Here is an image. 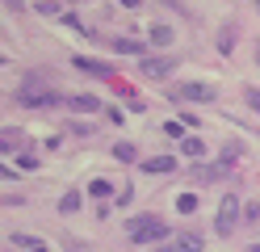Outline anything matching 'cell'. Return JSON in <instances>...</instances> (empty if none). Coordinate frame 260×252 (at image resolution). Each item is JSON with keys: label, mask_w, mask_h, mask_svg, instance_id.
<instances>
[{"label": "cell", "mask_w": 260, "mask_h": 252, "mask_svg": "<svg viewBox=\"0 0 260 252\" xmlns=\"http://www.w3.org/2000/svg\"><path fill=\"white\" fill-rule=\"evenodd\" d=\"M256 63H260V55H256Z\"/></svg>", "instance_id": "cell-31"}, {"label": "cell", "mask_w": 260, "mask_h": 252, "mask_svg": "<svg viewBox=\"0 0 260 252\" xmlns=\"http://www.w3.org/2000/svg\"><path fill=\"white\" fill-rule=\"evenodd\" d=\"M235 38H239V30L226 21V25L218 30V50H222V55H231V50H235Z\"/></svg>", "instance_id": "cell-12"}, {"label": "cell", "mask_w": 260, "mask_h": 252, "mask_svg": "<svg viewBox=\"0 0 260 252\" xmlns=\"http://www.w3.org/2000/svg\"><path fill=\"white\" fill-rule=\"evenodd\" d=\"M256 218H260V206H256V202H252V206H243V223H256Z\"/></svg>", "instance_id": "cell-26"}, {"label": "cell", "mask_w": 260, "mask_h": 252, "mask_svg": "<svg viewBox=\"0 0 260 252\" xmlns=\"http://www.w3.org/2000/svg\"><path fill=\"white\" fill-rule=\"evenodd\" d=\"M122 5H126V9H139V0H122Z\"/></svg>", "instance_id": "cell-29"}, {"label": "cell", "mask_w": 260, "mask_h": 252, "mask_svg": "<svg viewBox=\"0 0 260 252\" xmlns=\"http://www.w3.org/2000/svg\"><path fill=\"white\" fill-rule=\"evenodd\" d=\"M34 9H38L42 17H55V13H59V0H34Z\"/></svg>", "instance_id": "cell-22"}, {"label": "cell", "mask_w": 260, "mask_h": 252, "mask_svg": "<svg viewBox=\"0 0 260 252\" xmlns=\"http://www.w3.org/2000/svg\"><path fill=\"white\" fill-rule=\"evenodd\" d=\"M252 252H260V244H252Z\"/></svg>", "instance_id": "cell-30"}, {"label": "cell", "mask_w": 260, "mask_h": 252, "mask_svg": "<svg viewBox=\"0 0 260 252\" xmlns=\"http://www.w3.org/2000/svg\"><path fill=\"white\" fill-rule=\"evenodd\" d=\"M109 46L118 50V55H139V59H143V42H139V38H113Z\"/></svg>", "instance_id": "cell-13"}, {"label": "cell", "mask_w": 260, "mask_h": 252, "mask_svg": "<svg viewBox=\"0 0 260 252\" xmlns=\"http://www.w3.org/2000/svg\"><path fill=\"white\" fill-rule=\"evenodd\" d=\"M176 210L193 214V210H198V198H193V193H181V198H176Z\"/></svg>", "instance_id": "cell-20"}, {"label": "cell", "mask_w": 260, "mask_h": 252, "mask_svg": "<svg viewBox=\"0 0 260 252\" xmlns=\"http://www.w3.org/2000/svg\"><path fill=\"white\" fill-rule=\"evenodd\" d=\"M17 164L25 168V173H29V168H38V160H34V156H29V151H25V156H17Z\"/></svg>", "instance_id": "cell-27"}, {"label": "cell", "mask_w": 260, "mask_h": 252, "mask_svg": "<svg viewBox=\"0 0 260 252\" xmlns=\"http://www.w3.org/2000/svg\"><path fill=\"white\" fill-rule=\"evenodd\" d=\"M0 147H5V156H9V151H17V147H21V130H17V126H5V134H0Z\"/></svg>", "instance_id": "cell-15"}, {"label": "cell", "mask_w": 260, "mask_h": 252, "mask_svg": "<svg viewBox=\"0 0 260 252\" xmlns=\"http://www.w3.org/2000/svg\"><path fill=\"white\" fill-rule=\"evenodd\" d=\"M63 101H68V109L76 114H92V109H101V101H96V97H88V93H76V97H63Z\"/></svg>", "instance_id": "cell-8"}, {"label": "cell", "mask_w": 260, "mask_h": 252, "mask_svg": "<svg viewBox=\"0 0 260 252\" xmlns=\"http://www.w3.org/2000/svg\"><path fill=\"white\" fill-rule=\"evenodd\" d=\"M256 5H260V0H256Z\"/></svg>", "instance_id": "cell-33"}, {"label": "cell", "mask_w": 260, "mask_h": 252, "mask_svg": "<svg viewBox=\"0 0 260 252\" xmlns=\"http://www.w3.org/2000/svg\"><path fill=\"white\" fill-rule=\"evenodd\" d=\"M76 5H80V0H76Z\"/></svg>", "instance_id": "cell-32"}, {"label": "cell", "mask_w": 260, "mask_h": 252, "mask_svg": "<svg viewBox=\"0 0 260 252\" xmlns=\"http://www.w3.org/2000/svg\"><path fill=\"white\" fill-rule=\"evenodd\" d=\"M88 193H92V198H109V181H105V177H96V181L88 185Z\"/></svg>", "instance_id": "cell-21"}, {"label": "cell", "mask_w": 260, "mask_h": 252, "mask_svg": "<svg viewBox=\"0 0 260 252\" xmlns=\"http://www.w3.org/2000/svg\"><path fill=\"white\" fill-rule=\"evenodd\" d=\"M243 97H248V105L260 114V89H243Z\"/></svg>", "instance_id": "cell-24"}, {"label": "cell", "mask_w": 260, "mask_h": 252, "mask_svg": "<svg viewBox=\"0 0 260 252\" xmlns=\"http://www.w3.org/2000/svg\"><path fill=\"white\" fill-rule=\"evenodd\" d=\"M25 5V0H5V9H21Z\"/></svg>", "instance_id": "cell-28"}, {"label": "cell", "mask_w": 260, "mask_h": 252, "mask_svg": "<svg viewBox=\"0 0 260 252\" xmlns=\"http://www.w3.org/2000/svg\"><path fill=\"white\" fill-rule=\"evenodd\" d=\"M181 156L185 160H202L206 156V143L198 139V134H185V139H181Z\"/></svg>", "instance_id": "cell-9"}, {"label": "cell", "mask_w": 260, "mask_h": 252, "mask_svg": "<svg viewBox=\"0 0 260 252\" xmlns=\"http://www.w3.org/2000/svg\"><path fill=\"white\" fill-rule=\"evenodd\" d=\"M222 173H226L222 164H210V168H206V164H198V168H193V177H198V181H214V177H222Z\"/></svg>", "instance_id": "cell-17"}, {"label": "cell", "mask_w": 260, "mask_h": 252, "mask_svg": "<svg viewBox=\"0 0 260 252\" xmlns=\"http://www.w3.org/2000/svg\"><path fill=\"white\" fill-rule=\"evenodd\" d=\"M147 38H151L155 46H172V38H176V30H172V25H151V34H147Z\"/></svg>", "instance_id": "cell-14"}, {"label": "cell", "mask_w": 260, "mask_h": 252, "mask_svg": "<svg viewBox=\"0 0 260 252\" xmlns=\"http://www.w3.org/2000/svg\"><path fill=\"white\" fill-rule=\"evenodd\" d=\"M80 72H88V76H101V80H113V63H96V59H88V55H76L72 59Z\"/></svg>", "instance_id": "cell-7"}, {"label": "cell", "mask_w": 260, "mask_h": 252, "mask_svg": "<svg viewBox=\"0 0 260 252\" xmlns=\"http://www.w3.org/2000/svg\"><path fill=\"white\" fill-rule=\"evenodd\" d=\"M9 240H13V248H21V252H46V244L34 240V235H25V231H13Z\"/></svg>", "instance_id": "cell-10"}, {"label": "cell", "mask_w": 260, "mask_h": 252, "mask_svg": "<svg viewBox=\"0 0 260 252\" xmlns=\"http://www.w3.org/2000/svg\"><path fill=\"white\" fill-rule=\"evenodd\" d=\"M164 134H168V139H185V122H181V118H168V122H164Z\"/></svg>", "instance_id": "cell-19"}, {"label": "cell", "mask_w": 260, "mask_h": 252, "mask_svg": "<svg viewBox=\"0 0 260 252\" xmlns=\"http://www.w3.org/2000/svg\"><path fill=\"white\" fill-rule=\"evenodd\" d=\"M126 231H130V244H164L168 240V223L159 214H135L126 223Z\"/></svg>", "instance_id": "cell-1"}, {"label": "cell", "mask_w": 260, "mask_h": 252, "mask_svg": "<svg viewBox=\"0 0 260 252\" xmlns=\"http://www.w3.org/2000/svg\"><path fill=\"white\" fill-rule=\"evenodd\" d=\"M139 72L147 76V80H164V76L172 72V59H168V55H143V59H139Z\"/></svg>", "instance_id": "cell-5"}, {"label": "cell", "mask_w": 260, "mask_h": 252, "mask_svg": "<svg viewBox=\"0 0 260 252\" xmlns=\"http://www.w3.org/2000/svg\"><path fill=\"white\" fill-rule=\"evenodd\" d=\"M176 168V156H151V160H143V173H172Z\"/></svg>", "instance_id": "cell-11"}, {"label": "cell", "mask_w": 260, "mask_h": 252, "mask_svg": "<svg viewBox=\"0 0 260 252\" xmlns=\"http://www.w3.org/2000/svg\"><path fill=\"white\" fill-rule=\"evenodd\" d=\"M126 109H135V114H143V109H147V101H143V97H135V93H130V101H126Z\"/></svg>", "instance_id": "cell-25"}, {"label": "cell", "mask_w": 260, "mask_h": 252, "mask_svg": "<svg viewBox=\"0 0 260 252\" xmlns=\"http://www.w3.org/2000/svg\"><path fill=\"white\" fill-rule=\"evenodd\" d=\"M168 97H172V101L181 97V101H193V105H202V101H214V89H210V84H198V80H181Z\"/></svg>", "instance_id": "cell-4"}, {"label": "cell", "mask_w": 260, "mask_h": 252, "mask_svg": "<svg viewBox=\"0 0 260 252\" xmlns=\"http://www.w3.org/2000/svg\"><path fill=\"white\" fill-rule=\"evenodd\" d=\"M239 151H243L239 143H226V147H222V168H226V164H235V160H239Z\"/></svg>", "instance_id": "cell-23"}, {"label": "cell", "mask_w": 260, "mask_h": 252, "mask_svg": "<svg viewBox=\"0 0 260 252\" xmlns=\"http://www.w3.org/2000/svg\"><path fill=\"white\" fill-rule=\"evenodd\" d=\"M202 235L198 231H185V235H172V240H164L159 244V252H202Z\"/></svg>", "instance_id": "cell-6"}, {"label": "cell", "mask_w": 260, "mask_h": 252, "mask_svg": "<svg viewBox=\"0 0 260 252\" xmlns=\"http://www.w3.org/2000/svg\"><path fill=\"white\" fill-rule=\"evenodd\" d=\"M239 214H243L239 198H231V193H226V198L218 202V214H214V235H235V223H239Z\"/></svg>", "instance_id": "cell-3"}, {"label": "cell", "mask_w": 260, "mask_h": 252, "mask_svg": "<svg viewBox=\"0 0 260 252\" xmlns=\"http://www.w3.org/2000/svg\"><path fill=\"white\" fill-rule=\"evenodd\" d=\"M113 160H122V164H135V160H139V151L130 147V143H113Z\"/></svg>", "instance_id": "cell-16"}, {"label": "cell", "mask_w": 260, "mask_h": 252, "mask_svg": "<svg viewBox=\"0 0 260 252\" xmlns=\"http://www.w3.org/2000/svg\"><path fill=\"white\" fill-rule=\"evenodd\" d=\"M17 101H21L25 109H51V105H59V93H51L38 76H29L21 89H17Z\"/></svg>", "instance_id": "cell-2"}, {"label": "cell", "mask_w": 260, "mask_h": 252, "mask_svg": "<svg viewBox=\"0 0 260 252\" xmlns=\"http://www.w3.org/2000/svg\"><path fill=\"white\" fill-rule=\"evenodd\" d=\"M72 210H80V189H72V193L59 198V214H72Z\"/></svg>", "instance_id": "cell-18"}]
</instances>
